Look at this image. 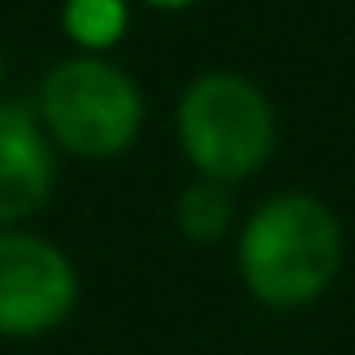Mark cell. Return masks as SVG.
<instances>
[{"instance_id": "obj_6", "label": "cell", "mask_w": 355, "mask_h": 355, "mask_svg": "<svg viewBox=\"0 0 355 355\" xmlns=\"http://www.w3.org/2000/svg\"><path fill=\"white\" fill-rule=\"evenodd\" d=\"M173 219L178 232L187 241H223L232 232V219H237V205H232V187L223 182H209V178H191L187 187L178 191V205H173Z\"/></svg>"}, {"instance_id": "obj_8", "label": "cell", "mask_w": 355, "mask_h": 355, "mask_svg": "<svg viewBox=\"0 0 355 355\" xmlns=\"http://www.w3.org/2000/svg\"><path fill=\"white\" fill-rule=\"evenodd\" d=\"M150 10H187V5H196V0H146Z\"/></svg>"}, {"instance_id": "obj_3", "label": "cell", "mask_w": 355, "mask_h": 355, "mask_svg": "<svg viewBox=\"0 0 355 355\" xmlns=\"http://www.w3.org/2000/svg\"><path fill=\"white\" fill-rule=\"evenodd\" d=\"M37 119H42L51 146L73 159H119L141 137L146 101L128 69L110 55H69L51 64L37 92Z\"/></svg>"}, {"instance_id": "obj_9", "label": "cell", "mask_w": 355, "mask_h": 355, "mask_svg": "<svg viewBox=\"0 0 355 355\" xmlns=\"http://www.w3.org/2000/svg\"><path fill=\"white\" fill-rule=\"evenodd\" d=\"M0 87H5V51H0Z\"/></svg>"}, {"instance_id": "obj_4", "label": "cell", "mask_w": 355, "mask_h": 355, "mask_svg": "<svg viewBox=\"0 0 355 355\" xmlns=\"http://www.w3.org/2000/svg\"><path fill=\"white\" fill-rule=\"evenodd\" d=\"M78 269L51 237L0 228V337H46L73 314Z\"/></svg>"}, {"instance_id": "obj_1", "label": "cell", "mask_w": 355, "mask_h": 355, "mask_svg": "<svg viewBox=\"0 0 355 355\" xmlns=\"http://www.w3.org/2000/svg\"><path fill=\"white\" fill-rule=\"evenodd\" d=\"M342 223L310 191H278L237 232V278L269 310H301L337 282Z\"/></svg>"}, {"instance_id": "obj_5", "label": "cell", "mask_w": 355, "mask_h": 355, "mask_svg": "<svg viewBox=\"0 0 355 355\" xmlns=\"http://www.w3.org/2000/svg\"><path fill=\"white\" fill-rule=\"evenodd\" d=\"M55 191V146L37 110L0 96V228H19Z\"/></svg>"}, {"instance_id": "obj_7", "label": "cell", "mask_w": 355, "mask_h": 355, "mask_svg": "<svg viewBox=\"0 0 355 355\" xmlns=\"http://www.w3.org/2000/svg\"><path fill=\"white\" fill-rule=\"evenodd\" d=\"M128 0H64L60 10V23L78 55H105L110 46H119L128 37Z\"/></svg>"}, {"instance_id": "obj_2", "label": "cell", "mask_w": 355, "mask_h": 355, "mask_svg": "<svg viewBox=\"0 0 355 355\" xmlns=\"http://www.w3.org/2000/svg\"><path fill=\"white\" fill-rule=\"evenodd\" d=\"M173 137L196 178L237 187L269 164L278 146V114L264 87L246 73L205 69L178 96Z\"/></svg>"}]
</instances>
